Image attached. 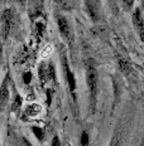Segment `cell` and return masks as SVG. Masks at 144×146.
<instances>
[{"label":"cell","instance_id":"obj_1","mask_svg":"<svg viewBox=\"0 0 144 146\" xmlns=\"http://www.w3.org/2000/svg\"><path fill=\"white\" fill-rule=\"evenodd\" d=\"M85 68H86V82H87V87H88V93H90L91 108H92V111H95L96 97H97V92H99V87H97L99 86L97 71L91 59H87L85 62Z\"/></svg>","mask_w":144,"mask_h":146},{"label":"cell","instance_id":"obj_2","mask_svg":"<svg viewBox=\"0 0 144 146\" xmlns=\"http://www.w3.org/2000/svg\"><path fill=\"white\" fill-rule=\"evenodd\" d=\"M56 22H57V27H58V32L62 35V38L68 43L70 45L73 44V33L71 29L68 20L66 19L63 15L61 14H56Z\"/></svg>","mask_w":144,"mask_h":146},{"label":"cell","instance_id":"obj_3","mask_svg":"<svg viewBox=\"0 0 144 146\" xmlns=\"http://www.w3.org/2000/svg\"><path fill=\"white\" fill-rule=\"evenodd\" d=\"M61 54H62V56H61V59H62V67H63V72H65V76H66V80H67V84H68L70 91H71L73 101L76 102V80H75V76H73L71 69H70L66 50H62Z\"/></svg>","mask_w":144,"mask_h":146},{"label":"cell","instance_id":"obj_4","mask_svg":"<svg viewBox=\"0 0 144 146\" xmlns=\"http://www.w3.org/2000/svg\"><path fill=\"white\" fill-rule=\"evenodd\" d=\"M14 11L11 9H5L1 13V35H3V40L9 36L10 30L14 25Z\"/></svg>","mask_w":144,"mask_h":146},{"label":"cell","instance_id":"obj_5","mask_svg":"<svg viewBox=\"0 0 144 146\" xmlns=\"http://www.w3.org/2000/svg\"><path fill=\"white\" fill-rule=\"evenodd\" d=\"M38 74L41 83L44 84L48 81L56 80V71H54V66L52 62H42L38 68Z\"/></svg>","mask_w":144,"mask_h":146},{"label":"cell","instance_id":"obj_6","mask_svg":"<svg viewBox=\"0 0 144 146\" xmlns=\"http://www.w3.org/2000/svg\"><path fill=\"white\" fill-rule=\"evenodd\" d=\"M28 1V15L32 20H35L43 15L44 0H27Z\"/></svg>","mask_w":144,"mask_h":146},{"label":"cell","instance_id":"obj_7","mask_svg":"<svg viewBox=\"0 0 144 146\" xmlns=\"http://www.w3.org/2000/svg\"><path fill=\"white\" fill-rule=\"evenodd\" d=\"M131 20H133V25L135 29L138 36L140 38V40L144 43V19L142 15V10L140 8H135L131 15Z\"/></svg>","mask_w":144,"mask_h":146},{"label":"cell","instance_id":"obj_8","mask_svg":"<svg viewBox=\"0 0 144 146\" xmlns=\"http://www.w3.org/2000/svg\"><path fill=\"white\" fill-rule=\"evenodd\" d=\"M85 9L92 22H97L100 18V3L99 0H84Z\"/></svg>","mask_w":144,"mask_h":146},{"label":"cell","instance_id":"obj_9","mask_svg":"<svg viewBox=\"0 0 144 146\" xmlns=\"http://www.w3.org/2000/svg\"><path fill=\"white\" fill-rule=\"evenodd\" d=\"M41 111H42L41 105H38V103H32V105H29L28 107L25 108V111H24V113H23V117H35L41 113Z\"/></svg>","mask_w":144,"mask_h":146},{"label":"cell","instance_id":"obj_10","mask_svg":"<svg viewBox=\"0 0 144 146\" xmlns=\"http://www.w3.org/2000/svg\"><path fill=\"white\" fill-rule=\"evenodd\" d=\"M56 5L62 10H72L73 7H75V0H54Z\"/></svg>","mask_w":144,"mask_h":146},{"label":"cell","instance_id":"obj_11","mask_svg":"<svg viewBox=\"0 0 144 146\" xmlns=\"http://www.w3.org/2000/svg\"><path fill=\"white\" fill-rule=\"evenodd\" d=\"M8 102H9V88L7 87V81H5L1 86V110L5 108Z\"/></svg>","mask_w":144,"mask_h":146},{"label":"cell","instance_id":"obj_12","mask_svg":"<svg viewBox=\"0 0 144 146\" xmlns=\"http://www.w3.org/2000/svg\"><path fill=\"white\" fill-rule=\"evenodd\" d=\"M22 97L20 96H15V100H14V102H13V105H11V111H18V110L20 108V106H22Z\"/></svg>","mask_w":144,"mask_h":146},{"label":"cell","instance_id":"obj_13","mask_svg":"<svg viewBox=\"0 0 144 146\" xmlns=\"http://www.w3.org/2000/svg\"><path fill=\"white\" fill-rule=\"evenodd\" d=\"M121 4H123V7H124L125 10H129V9L133 7L134 0H121Z\"/></svg>","mask_w":144,"mask_h":146},{"label":"cell","instance_id":"obj_14","mask_svg":"<svg viewBox=\"0 0 144 146\" xmlns=\"http://www.w3.org/2000/svg\"><path fill=\"white\" fill-rule=\"evenodd\" d=\"M33 132L35 133V136H37L38 139L43 140L44 135H43V130H42V129H39V127H33Z\"/></svg>","mask_w":144,"mask_h":146},{"label":"cell","instance_id":"obj_15","mask_svg":"<svg viewBox=\"0 0 144 146\" xmlns=\"http://www.w3.org/2000/svg\"><path fill=\"white\" fill-rule=\"evenodd\" d=\"M23 80H24V83L25 84H29L30 81H32V73L30 72H24L23 73Z\"/></svg>","mask_w":144,"mask_h":146},{"label":"cell","instance_id":"obj_16","mask_svg":"<svg viewBox=\"0 0 144 146\" xmlns=\"http://www.w3.org/2000/svg\"><path fill=\"white\" fill-rule=\"evenodd\" d=\"M18 146H32V144H30L27 139L20 137L19 140H18Z\"/></svg>","mask_w":144,"mask_h":146},{"label":"cell","instance_id":"obj_17","mask_svg":"<svg viewBox=\"0 0 144 146\" xmlns=\"http://www.w3.org/2000/svg\"><path fill=\"white\" fill-rule=\"evenodd\" d=\"M81 142H82V146H87V144H88V135H87V132H82Z\"/></svg>","mask_w":144,"mask_h":146},{"label":"cell","instance_id":"obj_18","mask_svg":"<svg viewBox=\"0 0 144 146\" xmlns=\"http://www.w3.org/2000/svg\"><path fill=\"white\" fill-rule=\"evenodd\" d=\"M52 146H61V142H60L58 136H54L53 137V140H52Z\"/></svg>","mask_w":144,"mask_h":146},{"label":"cell","instance_id":"obj_19","mask_svg":"<svg viewBox=\"0 0 144 146\" xmlns=\"http://www.w3.org/2000/svg\"><path fill=\"white\" fill-rule=\"evenodd\" d=\"M109 146H119V140L116 139V137H114V139H113V141L110 142Z\"/></svg>","mask_w":144,"mask_h":146}]
</instances>
